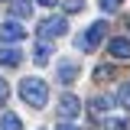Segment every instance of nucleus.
Segmentation results:
<instances>
[{
    "instance_id": "4",
    "label": "nucleus",
    "mask_w": 130,
    "mask_h": 130,
    "mask_svg": "<svg viewBox=\"0 0 130 130\" xmlns=\"http://www.w3.org/2000/svg\"><path fill=\"white\" fill-rule=\"evenodd\" d=\"M26 36V29L16 23V20H7V23H0V42H20Z\"/></svg>"
},
{
    "instance_id": "7",
    "label": "nucleus",
    "mask_w": 130,
    "mask_h": 130,
    "mask_svg": "<svg viewBox=\"0 0 130 130\" xmlns=\"http://www.w3.org/2000/svg\"><path fill=\"white\" fill-rule=\"evenodd\" d=\"M75 75H78V65L75 62H59V81H62V85H72Z\"/></svg>"
},
{
    "instance_id": "16",
    "label": "nucleus",
    "mask_w": 130,
    "mask_h": 130,
    "mask_svg": "<svg viewBox=\"0 0 130 130\" xmlns=\"http://www.w3.org/2000/svg\"><path fill=\"white\" fill-rule=\"evenodd\" d=\"M7 98H10V85H7V81L0 78V107L7 104Z\"/></svg>"
},
{
    "instance_id": "18",
    "label": "nucleus",
    "mask_w": 130,
    "mask_h": 130,
    "mask_svg": "<svg viewBox=\"0 0 130 130\" xmlns=\"http://www.w3.org/2000/svg\"><path fill=\"white\" fill-rule=\"evenodd\" d=\"M59 130H78V127H72V124H65V127H59Z\"/></svg>"
},
{
    "instance_id": "1",
    "label": "nucleus",
    "mask_w": 130,
    "mask_h": 130,
    "mask_svg": "<svg viewBox=\"0 0 130 130\" xmlns=\"http://www.w3.org/2000/svg\"><path fill=\"white\" fill-rule=\"evenodd\" d=\"M20 98L29 104V107H46V101H49V85L42 78H23L20 81Z\"/></svg>"
},
{
    "instance_id": "17",
    "label": "nucleus",
    "mask_w": 130,
    "mask_h": 130,
    "mask_svg": "<svg viewBox=\"0 0 130 130\" xmlns=\"http://www.w3.org/2000/svg\"><path fill=\"white\" fill-rule=\"evenodd\" d=\"M81 7H85V0H65V10H68V13H75Z\"/></svg>"
},
{
    "instance_id": "19",
    "label": "nucleus",
    "mask_w": 130,
    "mask_h": 130,
    "mask_svg": "<svg viewBox=\"0 0 130 130\" xmlns=\"http://www.w3.org/2000/svg\"><path fill=\"white\" fill-rule=\"evenodd\" d=\"M39 3H46V7H52V3H55V0H39Z\"/></svg>"
},
{
    "instance_id": "6",
    "label": "nucleus",
    "mask_w": 130,
    "mask_h": 130,
    "mask_svg": "<svg viewBox=\"0 0 130 130\" xmlns=\"http://www.w3.org/2000/svg\"><path fill=\"white\" fill-rule=\"evenodd\" d=\"M78 111H81V101L75 94H62L59 98V114H62V117H75Z\"/></svg>"
},
{
    "instance_id": "3",
    "label": "nucleus",
    "mask_w": 130,
    "mask_h": 130,
    "mask_svg": "<svg viewBox=\"0 0 130 130\" xmlns=\"http://www.w3.org/2000/svg\"><path fill=\"white\" fill-rule=\"evenodd\" d=\"M65 29H68V20L65 16H46L39 23V36L42 39H59V36H65Z\"/></svg>"
},
{
    "instance_id": "9",
    "label": "nucleus",
    "mask_w": 130,
    "mask_h": 130,
    "mask_svg": "<svg viewBox=\"0 0 130 130\" xmlns=\"http://www.w3.org/2000/svg\"><path fill=\"white\" fill-rule=\"evenodd\" d=\"M10 10H13L16 20H26V16L32 13V0H13V3H10Z\"/></svg>"
},
{
    "instance_id": "13",
    "label": "nucleus",
    "mask_w": 130,
    "mask_h": 130,
    "mask_svg": "<svg viewBox=\"0 0 130 130\" xmlns=\"http://www.w3.org/2000/svg\"><path fill=\"white\" fill-rule=\"evenodd\" d=\"M104 127H107V130H127V120H124V117H107Z\"/></svg>"
},
{
    "instance_id": "2",
    "label": "nucleus",
    "mask_w": 130,
    "mask_h": 130,
    "mask_svg": "<svg viewBox=\"0 0 130 130\" xmlns=\"http://www.w3.org/2000/svg\"><path fill=\"white\" fill-rule=\"evenodd\" d=\"M104 32H107V23H104V20L91 23V26H88V29H85V32L78 36V39H75L78 52H94V49H98V42L104 39Z\"/></svg>"
},
{
    "instance_id": "11",
    "label": "nucleus",
    "mask_w": 130,
    "mask_h": 130,
    "mask_svg": "<svg viewBox=\"0 0 130 130\" xmlns=\"http://www.w3.org/2000/svg\"><path fill=\"white\" fill-rule=\"evenodd\" d=\"M107 107H111V98H104V94L91 98V114H94V117H104V114H107Z\"/></svg>"
},
{
    "instance_id": "14",
    "label": "nucleus",
    "mask_w": 130,
    "mask_h": 130,
    "mask_svg": "<svg viewBox=\"0 0 130 130\" xmlns=\"http://www.w3.org/2000/svg\"><path fill=\"white\" fill-rule=\"evenodd\" d=\"M120 3H124V0H101V10H104V13H117Z\"/></svg>"
},
{
    "instance_id": "15",
    "label": "nucleus",
    "mask_w": 130,
    "mask_h": 130,
    "mask_svg": "<svg viewBox=\"0 0 130 130\" xmlns=\"http://www.w3.org/2000/svg\"><path fill=\"white\" fill-rule=\"evenodd\" d=\"M120 104H124V107H130V81H124V88H120Z\"/></svg>"
},
{
    "instance_id": "8",
    "label": "nucleus",
    "mask_w": 130,
    "mask_h": 130,
    "mask_svg": "<svg viewBox=\"0 0 130 130\" xmlns=\"http://www.w3.org/2000/svg\"><path fill=\"white\" fill-rule=\"evenodd\" d=\"M23 62V52H20V49H3L0 46V65H10V68H13V65H20Z\"/></svg>"
},
{
    "instance_id": "12",
    "label": "nucleus",
    "mask_w": 130,
    "mask_h": 130,
    "mask_svg": "<svg viewBox=\"0 0 130 130\" xmlns=\"http://www.w3.org/2000/svg\"><path fill=\"white\" fill-rule=\"evenodd\" d=\"M49 55H52L49 42H39V46H36V52H32V62H36V65H46V62H49Z\"/></svg>"
},
{
    "instance_id": "10",
    "label": "nucleus",
    "mask_w": 130,
    "mask_h": 130,
    "mask_svg": "<svg viewBox=\"0 0 130 130\" xmlns=\"http://www.w3.org/2000/svg\"><path fill=\"white\" fill-rule=\"evenodd\" d=\"M0 130H23V120H20L16 114L3 111V114H0Z\"/></svg>"
},
{
    "instance_id": "5",
    "label": "nucleus",
    "mask_w": 130,
    "mask_h": 130,
    "mask_svg": "<svg viewBox=\"0 0 130 130\" xmlns=\"http://www.w3.org/2000/svg\"><path fill=\"white\" fill-rule=\"evenodd\" d=\"M107 55H114V59H130V39L127 36H114L111 42H107Z\"/></svg>"
}]
</instances>
